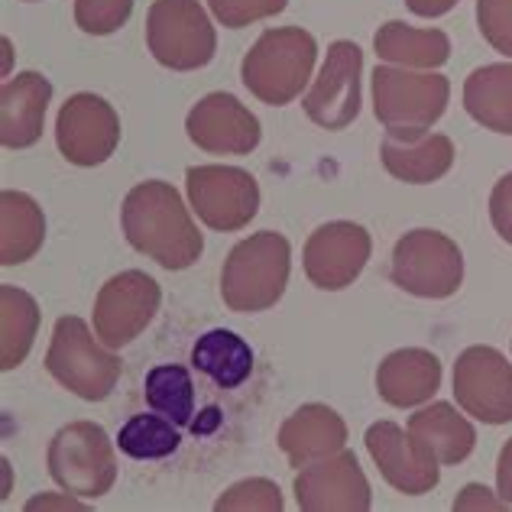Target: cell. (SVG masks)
Listing matches in <instances>:
<instances>
[{
  "instance_id": "7402d4cb",
  "label": "cell",
  "mask_w": 512,
  "mask_h": 512,
  "mask_svg": "<svg viewBox=\"0 0 512 512\" xmlns=\"http://www.w3.org/2000/svg\"><path fill=\"white\" fill-rule=\"evenodd\" d=\"M383 166L399 182L409 185H428L438 182L454 166V143L444 133H425L419 140H383Z\"/></svg>"
},
{
  "instance_id": "5b68a950",
  "label": "cell",
  "mask_w": 512,
  "mask_h": 512,
  "mask_svg": "<svg viewBox=\"0 0 512 512\" xmlns=\"http://www.w3.org/2000/svg\"><path fill=\"white\" fill-rule=\"evenodd\" d=\"M46 370L56 376L69 393L88 402H101L114 393L120 380V357L111 347H101L91 338L82 318L65 315L52 328V341L46 350Z\"/></svg>"
},
{
  "instance_id": "ba28073f",
  "label": "cell",
  "mask_w": 512,
  "mask_h": 512,
  "mask_svg": "<svg viewBox=\"0 0 512 512\" xmlns=\"http://www.w3.org/2000/svg\"><path fill=\"white\" fill-rule=\"evenodd\" d=\"M393 282L419 299H451L464 282V253L441 231H409L399 237L389 266Z\"/></svg>"
},
{
  "instance_id": "836d02e7",
  "label": "cell",
  "mask_w": 512,
  "mask_h": 512,
  "mask_svg": "<svg viewBox=\"0 0 512 512\" xmlns=\"http://www.w3.org/2000/svg\"><path fill=\"white\" fill-rule=\"evenodd\" d=\"M490 221L506 244H512V172H506L500 182L493 185L490 195Z\"/></svg>"
},
{
  "instance_id": "d4e9b609",
  "label": "cell",
  "mask_w": 512,
  "mask_h": 512,
  "mask_svg": "<svg viewBox=\"0 0 512 512\" xmlns=\"http://www.w3.org/2000/svg\"><path fill=\"white\" fill-rule=\"evenodd\" d=\"M464 107L480 127L512 137V62L480 65L464 82Z\"/></svg>"
},
{
  "instance_id": "4316f807",
  "label": "cell",
  "mask_w": 512,
  "mask_h": 512,
  "mask_svg": "<svg viewBox=\"0 0 512 512\" xmlns=\"http://www.w3.org/2000/svg\"><path fill=\"white\" fill-rule=\"evenodd\" d=\"M39 331V305L30 292L0 286V367L17 370L33 350Z\"/></svg>"
},
{
  "instance_id": "f546056e",
  "label": "cell",
  "mask_w": 512,
  "mask_h": 512,
  "mask_svg": "<svg viewBox=\"0 0 512 512\" xmlns=\"http://www.w3.org/2000/svg\"><path fill=\"white\" fill-rule=\"evenodd\" d=\"M133 0H75V23L88 36H111L130 20Z\"/></svg>"
},
{
  "instance_id": "3957f363",
  "label": "cell",
  "mask_w": 512,
  "mask_h": 512,
  "mask_svg": "<svg viewBox=\"0 0 512 512\" xmlns=\"http://www.w3.org/2000/svg\"><path fill=\"white\" fill-rule=\"evenodd\" d=\"M318 59L315 36L302 26H276L266 30L244 56L240 78L253 98L269 107H282L295 101L308 85Z\"/></svg>"
},
{
  "instance_id": "d590c367",
  "label": "cell",
  "mask_w": 512,
  "mask_h": 512,
  "mask_svg": "<svg viewBox=\"0 0 512 512\" xmlns=\"http://www.w3.org/2000/svg\"><path fill=\"white\" fill-rule=\"evenodd\" d=\"M496 487L506 503H512V438L503 444L500 461H496Z\"/></svg>"
},
{
  "instance_id": "8992f818",
  "label": "cell",
  "mask_w": 512,
  "mask_h": 512,
  "mask_svg": "<svg viewBox=\"0 0 512 512\" xmlns=\"http://www.w3.org/2000/svg\"><path fill=\"white\" fill-rule=\"evenodd\" d=\"M49 474L78 500H98L117 483V457L107 431L94 422H72L56 431L46 454Z\"/></svg>"
},
{
  "instance_id": "277c9868",
  "label": "cell",
  "mask_w": 512,
  "mask_h": 512,
  "mask_svg": "<svg viewBox=\"0 0 512 512\" xmlns=\"http://www.w3.org/2000/svg\"><path fill=\"white\" fill-rule=\"evenodd\" d=\"M451 82L438 72H409L376 65L373 114L396 140H419L448 111Z\"/></svg>"
},
{
  "instance_id": "9c48e42d",
  "label": "cell",
  "mask_w": 512,
  "mask_h": 512,
  "mask_svg": "<svg viewBox=\"0 0 512 512\" xmlns=\"http://www.w3.org/2000/svg\"><path fill=\"white\" fill-rule=\"evenodd\" d=\"M192 211L211 231H244L260 211V185L237 166H192L185 172Z\"/></svg>"
},
{
  "instance_id": "44dd1931",
  "label": "cell",
  "mask_w": 512,
  "mask_h": 512,
  "mask_svg": "<svg viewBox=\"0 0 512 512\" xmlns=\"http://www.w3.org/2000/svg\"><path fill=\"white\" fill-rule=\"evenodd\" d=\"M409 435L438 464H461L477 448V431L451 402H431L409 419Z\"/></svg>"
},
{
  "instance_id": "4dcf8cb0",
  "label": "cell",
  "mask_w": 512,
  "mask_h": 512,
  "mask_svg": "<svg viewBox=\"0 0 512 512\" xmlns=\"http://www.w3.org/2000/svg\"><path fill=\"white\" fill-rule=\"evenodd\" d=\"M218 512H250V509H260V512H279L282 509V493L273 480H263V477H253V480H240L227 490L218 503H214Z\"/></svg>"
},
{
  "instance_id": "8fae6325",
  "label": "cell",
  "mask_w": 512,
  "mask_h": 512,
  "mask_svg": "<svg viewBox=\"0 0 512 512\" xmlns=\"http://www.w3.org/2000/svg\"><path fill=\"white\" fill-rule=\"evenodd\" d=\"M454 399L483 425L512 422V363L496 347H467L454 363Z\"/></svg>"
},
{
  "instance_id": "cb8c5ba5",
  "label": "cell",
  "mask_w": 512,
  "mask_h": 512,
  "mask_svg": "<svg viewBox=\"0 0 512 512\" xmlns=\"http://www.w3.org/2000/svg\"><path fill=\"white\" fill-rule=\"evenodd\" d=\"M46 240V218L43 208L26 195L7 188L0 195V263L20 266L43 250Z\"/></svg>"
},
{
  "instance_id": "ac0fdd59",
  "label": "cell",
  "mask_w": 512,
  "mask_h": 512,
  "mask_svg": "<svg viewBox=\"0 0 512 512\" xmlns=\"http://www.w3.org/2000/svg\"><path fill=\"white\" fill-rule=\"evenodd\" d=\"M344 444H347L344 419L334 409L321 406V402H308V406L295 409L279 428V448L295 470L344 451Z\"/></svg>"
},
{
  "instance_id": "83f0119b",
  "label": "cell",
  "mask_w": 512,
  "mask_h": 512,
  "mask_svg": "<svg viewBox=\"0 0 512 512\" xmlns=\"http://www.w3.org/2000/svg\"><path fill=\"white\" fill-rule=\"evenodd\" d=\"M143 396H146V406L159 415H166V419H172L179 428L192 425L195 383H192V373L179 367V363H159V367L146 373Z\"/></svg>"
},
{
  "instance_id": "30bf717a",
  "label": "cell",
  "mask_w": 512,
  "mask_h": 512,
  "mask_svg": "<svg viewBox=\"0 0 512 512\" xmlns=\"http://www.w3.org/2000/svg\"><path fill=\"white\" fill-rule=\"evenodd\" d=\"M159 302H163V292L153 276L140 273V269L117 273L104 282L94 299V334L111 350L127 347L156 318Z\"/></svg>"
},
{
  "instance_id": "d6a6232c",
  "label": "cell",
  "mask_w": 512,
  "mask_h": 512,
  "mask_svg": "<svg viewBox=\"0 0 512 512\" xmlns=\"http://www.w3.org/2000/svg\"><path fill=\"white\" fill-rule=\"evenodd\" d=\"M286 4L289 0H208L211 13L227 30H240V26H250L256 20L276 17V13L286 10Z\"/></svg>"
},
{
  "instance_id": "8d00e7d4",
  "label": "cell",
  "mask_w": 512,
  "mask_h": 512,
  "mask_svg": "<svg viewBox=\"0 0 512 512\" xmlns=\"http://www.w3.org/2000/svg\"><path fill=\"white\" fill-rule=\"evenodd\" d=\"M457 0H406V7L415 17H444V13L454 10Z\"/></svg>"
},
{
  "instance_id": "4fadbf2b",
  "label": "cell",
  "mask_w": 512,
  "mask_h": 512,
  "mask_svg": "<svg viewBox=\"0 0 512 512\" xmlns=\"http://www.w3.org/2000/svg\"><path fill=\"white\" fill-rule=\"evenodd\" d=\"M360 72L363 52L350 39L328 46V59L321 65L312 91L302 98V107L312 124L325 130H344L360 114Z\"/></svg>"
},
{
  "instance_id": "484cf974",
  "label": "cell",
  "mask_w": 512,
  "mask_h": 512,
  "mask_svg": "<svg viewBox=\"0 0 512 512\" xmlns=\"http://www.w3.org/2000/svg\"><path fill=\"white\" fill-rule=\"evenodd\" d=\"M192 363L198 373H205L214 386L237 389L253 373V350L240 334L227 328H214L201 334L192 347Z\"/></svg>"
},
{
  "instance_id": "7a4b0ae2",
  "label": "cell",
  "mask_w": 512,
  "mask_h": 512,
  "mask_svg": "<svg viewBox=\"0 0 512 512\" xmlns=\"http://www.w3.org/2000/svg\"><path fill=\"white\" fill-rule=\"evenodd\" d=\"M292 247L276 231L250 234L227 253L221 269V299L231 312L253 315L273 308L289 286Z\"/></svg>"
},
{
  "instance_id": "ffe728a7",
  "label": "cell",
  "mask_w": 512,
  "mask_h": 512,
  "mask_svg": "<svg viewBox=\"0 0 512 512\" xmlns=\"http://www.w3.org/2000/svg\"><path fill=\"white\" fill-rule=\"evenodd\" d=\"M441 389V360L425 347L393 350L376 370V393L393 409H415Z\"/></svg>"
},
{
  "instance_id": "5bb4252c",
  "label": "cell",
  "mask_w": 512,
  "mask_h": 512,
  "mask_svg": "<svg viewBox=\"0 0 512 512\" xmlns=\"http://www.w3.org/2000/svg\"><path fill=\"white\" fill-rule=\"evenodd\" d=\"M292 487L302 512H367L373 506L370 480L347 448L302 467Z\"/></svg>"
},
{
  "instance_id": "52a82bcc",
  "label": "cell",
  "mask_w": 512,
  "mask_h": 512,
  "mask_svg": "<svg viewBox=\"0 0 512 512\" xmlns=\"http://www.w3.org/2000/svg\"><path fill=\"white\" fill-rule=\"evenodd\" d=\"M146 46L172 72L205 69L218 52V33L198 0H153L146 13Z\"/></svg>"
},
{
  "instance_id": "9a60e30c",
  "label": "cell",
  "mask_w": 512,
  "mask_h": 512,
  "mask_svg": "<svg viewBox=\"0 0 512 512\" xmlns=\"http://www.w3.org/2000/svg\"><path fill=\"white\" fill-rule=\"evenodd\" d=\"M185 133L211 156H247L260 146V120L234 94H205L185 117Z\"/></svg>"
},
{
  "instance_id": "d6986e66",
  "label": "cell",
  "mask_w": 512,
  "mask_h": 512,
  "mask_svg": "<svg viewBox=\"0 0 512 512\" xmlns=\"http://www.w3.org/2000/svg\"><path fill=\"white\" fill-rule=\"evenodd\" d=\"M52 85L39 72H20L0 91V140L7 150H26L39 143L46 127Z\"/></svg>"
},
{
  "instance_id": "1f68e13d",
  "label": "cell",
  "mask_w": 512,
  "mask_h": 512,
  "mask_svg": "<svg viewBox=\"0 0 512 512\" xmlns=\"http://www.w3.org/2000/svg\"><path fill=\"white\" fill-rule=\"evenodd\" d=\"M477 26L496 52L512 59V0H477Z\"/></svg>"
},
{
  "instance_id": "74e56055",
  "label": "cell",
  "mask_w": 512,
  "mask_h": 512,
  "mask_svg": "<svg viewBox=\"0 0 512 512\" xmlns=\"http://www.w3.org/2000/svg\"><path fill=\"white\" fill-rule=\"evenodd\" d=\"M46 506H62V509H85L82 503H78V496L65 493L62 500H52V496H36V500L26 503V509H46Z\"/></svg>"
},
{
  "instance_id": "2e32d148",
  "label": "cell",
  "mask_w": 512,
  "mask_h": 512,
  "mask_svg": "<svg viewBox=\"0 0 512 512\" xmlns=\"http://www.w3.org/2000/svg\"><path fill=\"white\" fill-rule=\"evenodd\" d=\"M373 240L354 221H331L305 240V276L325 292L347 289L370 260Z\"/></svg>"
},
{
  "instance_id": "f1b7e54d",
  "label": "cell",
  "mask_w": 512,
  "mask_h": 512,
  "mask_svg": "<svg viewBox=\"0 0 512 512\" xmlns=\"http://www.w3.org/2000/svg\"><path fill=\"white\" fill-rule=\"evenodd\" d=\"M179 444H182L179 425L159 412L133 415L117 435V448L127 457H133V461H159V457H169L179 451Z\"/></svg>"
},
{
  "instance_id": "603a6c76",
  "label": "cell",
  "mask_w": 512,
  "mask_h": 512,
  "mask_svg": "<svg viewBox=\"0 0 512 512\" xmlns=\"http://www.w3.org/2000/svg\"><path fill=\"white\" fill-rule=\"evenodd\" d=\"M373 49L383 62H396L402 69H441L451 59V39L441 30H415L402 20L383 23L373 36Z\"/></svg>"
},
{
  "instance_id": "e575fe53",
  "label": "cell",
  "mask_w": 512,
  "mask_h": 512,
  "mask_svg": "<svg viewBox=\"0 0 512 512\" xmlns=\"http://www.w3.org/2000/svg\"><path fill=\"white\" fill-rule=\"evenodd\" d=\"M454 509L457 512H480V509L503 512V509H509V503L503 500V496H496L493 490L483 487V483H467V487L457 493Z\"/></svg>"
},
{
  "instance_id": "6da1fadb",
  "label": "cell",
  "mask_w": 512,
  "mask_h": 512,
  "mask_svg": "<svg viewBox=\"0 0 512 512\" xmlns=\"http://www.w3.org/2000/svg\"><path fill=\"white\" fill-rule=\"evenodd\" d=\"M120 224H124L130 247L150 256L163 269L195 266L205 250V240H201L182 195L169 182L153 179L133 185L120 208Z\"/></svg>"
},
{
  "instance_id": "e0dca14e",
  "label": "cell",
  "mask_w": 512,
  "mask_h": 512,
  "mask_svg": "<svg viewBox=\"0 0 512 512\" xmlns=\"http://www.w3.org/2000/svg\"><path fill=\"white\" fill-rule=\"evenodd\" d=\"M363 441H367L373 464L380 467L383 480L393 490L406 496H422L438 487L441 464L412 441L409 428H399L396 422H376L367 428Z\"/></svg>"
},
{
  "instance_id": "7c38bea8",
  "label": "cell",
  "mask_w": 512,
  "mask_h": 512,
  "mask_svg": "<svg viewBox=\"0 0 512 512\" xmlns=\"http://www.w3.org/2000/svg\"><path fill=\"white\" fill-rule=\"evenodd\" d=\"M56 143L72 166H101L120 143V117L98 94H72L56 117Z\"/></svg>"
}]
</instances>
